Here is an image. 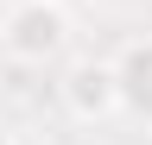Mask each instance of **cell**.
Segmentation results:
<instances>
[{
    "label": "cell",
    "mask_w": 152,
    "mask_h": 145,
    "mask_svg": "<svg viewBox=\"0 0 152 145\" xmlns=\"http://www.w3.org/2000/svg\"><path fill=\"white\" fill-rule=\"evenodd\" d=\"M0 50H7L13 63H32L45 69L70 50V13L64 0H13L7 13H0Z\"/></svg>",
    "instance_id": "obj_1"
},
{
    "label": "cell",
    "mask_w": 152,
    "mask_h": 145,
    "mask_svg": "<svg viewBox=\"0 0 152 145\" xmlns=\"http://www.w3.org/2000/svg\"><path fill=\"white\" fill-rule=\"evenodd\" d=\"M57 107L76 126H108L121 120V76H114V57H76L57 76Z\"/></svg>",
    "instance_id": "obj_2"
},
{
    "label": "cell",
    "mask_w": 152,
    "mask_h": 145,
    "mask_svg": "<svg viewBox=\"0 0 152 145\" xmlns=\"http://www.w3.org/2000/svg\"><path fill=\"white\" fill-rule=\"evenodd\" d=\"M114 76H121V114L152 126V32L133 38L121 57H114Z\"/></svg>",
    "instance_id": "obj_3"
},
{
    "label": "cell",
    "mask_w": 152,
    "mask_h": 145,
    "mask_svg": "<svg viewBox=\"0 0 152 145\" xmlns=\"http://www.w3.org/2000/svg\"><path fill=\"white\" fill-rule=\"evenodd\" d=\"M13 139H19V133H13V126H7V120H0V145H13Z\"/></svg>",
    "instance_id": "obj_4"
},
{
    "label": "cell",
    "mask_w": 152,
    "mask_h": 145,
    "mask_svg": "<svg viewBox=\"0 0 152 145\" xmlns=\"http://www.w3.org/2000/svg\"><path fill=\"white\" fill-rule=\"evenodd\" d=\"M13 145H45V139H13Z\"/></svg>",
    "instance_id": "obj_5"
}]
</instances>
